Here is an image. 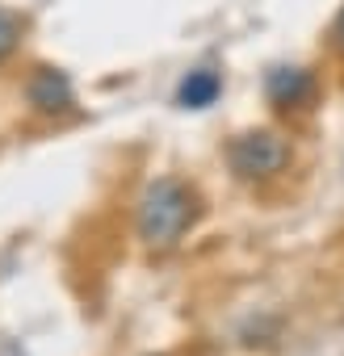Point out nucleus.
<instances>
[{
    "label": "nucleus",
    "instance_id": "obj_2",
    "mask_svg": "<svg viewBox=\"0 0 344 356\" xmlns=\"http://www.w3.org/2000/svg\"><path fill=\"white\" fill-rule=\"evenodd\" d=\"M227 163L244 181H269V176L286 172L290 163V143L277 130H248L240 138H231L227 147Z\"/></svg>",
    "mask_w": 344,
    "mask_h": 356
},
{
    "label": "nucleus",
    "instance_id": "obj_4",
    "mask_svg": "<svg viewBox=\"0 0 344 356\" xmlns=\"http://www.w3.org/2000/svg\"><path fill=\"white\" fill-rule=\"evenodd\" d=\"M311 92H315V80L302 67H277V72H269V101L277 109H298V105L311 101Z\"/></svg>",
    "mask_w": 344,
    "mask_h": 356
},
{
    "label": "nucleus",
    "instance_id": "obj_3",
    "mask_svg": "<svg viewBox=\"0 0 344 356\" xmlns=\"http://www.w3.org/2000/svg\"><path fill=\"white\" fill-rule=\"evenodd\" d=\"M26 97H30V105L38 109V113H68L72 105H76V92H72V80L59 72V67H38L34 76H30V84H26Z\"/></svg>",
    "mask_w": 344,
    "mask_h": 356
},
{
    "label": "nucleus",
    "instance_id": "obj_5",
    "mask_svg": "<svg viewBox=\"0 0 344 356\" xmlns=\"http://www.w3.org/2000/svg\"><path fill=\"white\" fill-rule=\"evenodd\" d=\"M219 92H223L219 72L198 67V72H189V76L181 80V88H177V105H181V109H206V105L219 101Z\"/></svg>",
    "mask_w": 344,
    "mask_h": 356
},
{
    "label": "nucleus",
    "instance_id": "obj_1",
    "mask_svg": "<svg viewBox=\"0 0 344 356\" xmlns=\"http://www.w3.org/2000/svg\"><path fill=\"white\" fill-rule=\"evenodd\" d=\"M198 218V197L189 185H181L177 176H159L151 181L139 197V239L155 252H168L185 239V231Z\"/></svg>",
    "mask_w": 344,
    "mask_h": 356
},
{
    "label": "nucleus",
    "instance_id": "obj_6",
    "mask_svg": "<svg viewBox=\"0 0 344 356\" xmlns=\"http://www.w3.org/2000/svg\"><path fill=\"white\" fill-rule=\"evenodd\" d=\"M17 47H22V22H17L13 13L0 9V63H5Z\"/></svg>",
    "mask_w": 344,
    "mask_h": 356
},
{
    "label": "nucleus",
    "instance_id": "obj_7",
    "mask_svg": "<svg viewBox=\"0 0 344 356\" xmlns=\"http://www.w3.org/2000/svg\"><path fill=\"white\" fill-rule=\"evenodd\" d=\"M327 38H331V51L344 59V9L336 13V22H331V34H327Z\"/></svg>",
    "mask_w": 344,
    "mask_h": 356
}]
</instances>
